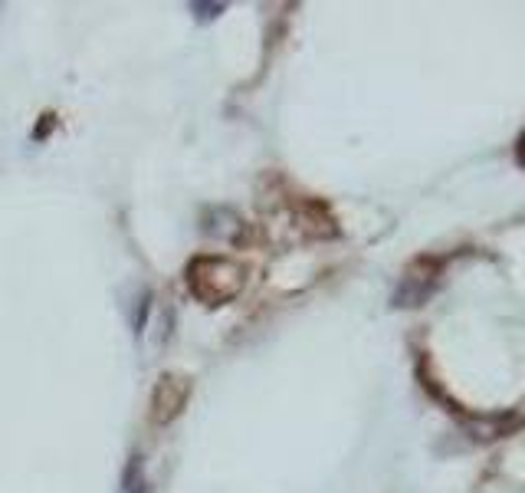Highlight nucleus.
<instances>
[{"instance_id": "obj_1", "label": "nucleus", "mask_w": 525, "mask_h": 493, "mask_svg": "<svg viewBox=\"0 0 525 493\" xmlns=\"http://www.w3.org/2000/svg\"><path fill=\"white\" fill-rule=\"evenodd\" d=\"M188 290L207 306H224L243 290V270L227 257H194L188 263Z\"/></svg>"}, {"instance_id": "obj_3", "label": "nucleus", "mask_w": 525, "mask_h": 493, "mask_svg": "<svg viewBox=\"0 0 525 493\" xmlns=\"http://www.w3.org/2000/svg\"><path fill=\"white\" fill-rule=\"evenodd\" d=\"M191 395V382L181 375H161L155 392H151V421L155 424H168L174 421L188 405Z\"/></svg>"}, {"instance_id": "obj_4", "label": "nucleus", "mask_w": 525, "mask_h": 493, "mask_svg": "<svg viewBox=\"0 0 525 493\" xmlns=\"http://www.w3.org/2000/svg\"><path fill=\"white\" fill-rule=\"evenodd\" d=\"M516 158H519V165L525 168V132L519 135V145H516Z\"/></svg>"}, {"instance_id": "obj_2", "label": "nucleus", "mask_w": 525, "mask_h": 493, "mask_svg": "<svg viewBox=\"0 0 525 493\" xmlns=\"http://www.w3.org/2000/svg\"><path fill=\"white\" fill-rule=\"evenodd\" d=\"M440 257H417L411 267L404 270V277L394 293V306H420L427 303V296L437 290L440 283Z\"/></svg>"}]
</instances>
